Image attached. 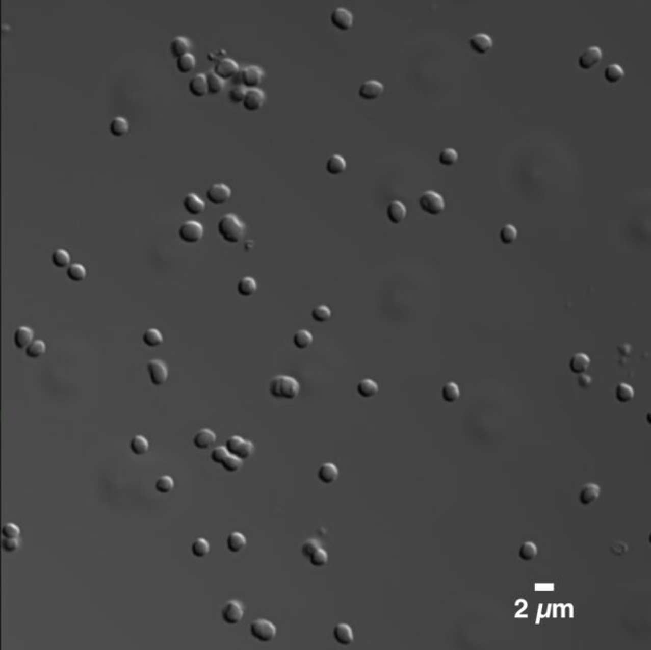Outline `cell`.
<instances>
[{"label":"cell","mask_w":651,"mask_h":650,"mask_svg":"<svg viewBox=\"0 0 651 650\" xmlns=\"http://www.w3.org/2000/svg\"><path fill=\"white\" fill-rule=\"evenodd\" d=\"M131 451L137 456H143L149 451V441L143 435H135L129 443Z\"/></svg>","instance_id":"e575fe53"},{"label":"cell","mask_w":651,"mask_h":650,"mask_svg":"<svg viewBox=\"0 0 651 650\" xmlns=\"http://www.w3.org/2000/svg\"><path fill=\"white\" fill-rule=\"evenodd\" d=\"M635 395L634 389L627 383H620L615 390V396L620 403H628L633 400Z\"/></svg>","instance_id":"f546056e"},{"label":"cell","mask_w":651,"mask_h":650,"mask_svg":"<svg viewBox=\"0 0 651 650\" xmlns=\"http://www.w3.org/2000/svg\"><path fill=\"white\" fill-rule=\"evenodd\" d=\"M518 236V231L516 227L512 224L504 225L500 230V240L503 244H511L513 243Z\"/></svg>","instance_id":"b9f144b4"},{"label":"cell","mask_w":651,"mask_h":650,"mask_svg":"<svg viewBox=\"0 0 651 650\" xmlns=\"http://www.w3.org/2000/svg\"><path fill=\"white\" fill-rule=\"evenodd\" d=\"M265 72L263 68L255 64H250L244 66L240 70V80L242 84L246 87L255 88L264 79Z\"/></svg>","instance_id":"ba28073f"},{"label":"cell","mask_w":651,"mask_h":650,"mask_svg":"<svg viewBox=\"0 0 651 650\" xmlns=\"http://www.w3.org/2000/svg\"><path fill=\"white\" fill-rule=\"evenodd\" d=\"M189 90L196 97H202L206 95L208 93L206 74L199 72L193 75L189 82Z\"/></svg>","instance_id":"d6986e66"},{"label":"cell","mask_w":651,"mask_h":650,"mask_svg":"<svg viewBox=\"0 0 651 650\" xmlns=\"http://www.w3.org/2000/svg\"><path fill=\"white\" fill-rule=\"evenodd\" d=\"M229 452L227 451V449L223 446H220L215 448L212 452H211V460L216 463V464H222L224 462V460L229 456Z\"/></svg>","instance_id":"9f6ffc18"},{"label":"cell","mask_w":651,"mask_h":650,"mask_svg":"<svg viewBox=\"0 0 651 650\" xmlns=\"http://www.w3.org/2000/svg\"><path fill=\"white\" fill-rule=\"evenodd\" d=\"M356 391L358 393L359 396H361L362 398H372L374 396H376L379 392V386L378 384L371 380V379H363L361 380L356 387Z\"/></svg>","instance_id":"484cf974"},{"label":"cell","mask_w":651,"mask_h":650,"mask_svg":"<svg viewBox=\"0 0 651 650\" xmlns=\"http://www.w3.org/2000/svg\"><path fill=\"white\" fill-rule=\"evenodd\" d=\"M326 169L328 173L332 175H338L346 169V161L341 155L334 154L328 158Z\"/></svg>","instance_id":"4316f807"},{"label":"cell","mask_w":651,"mask_h":650,"mask_svg":"<svg viewBox=\"0 0 651 650\" xmlns=\"http://www.w3.org/2000/svg\"><path fill=\"white\" fill-rule=\"evenodd\" d=\"M216 433L210 429H202L195 434L193 443L200 450L209 449L216 441Z\"/></svg>","instance_id":"44dd1931"},{"label":"cell","mask_w":651,"mask_h":650,"mask_svg":"<svg viewBox=\"0 0 651 650\" xmlns=\"http://www.w3.org/2000/svg\"><path fill=\"white\" fill-rule=\"evenodd\" d=\"M308 560H309V563H310L314 567L321 568V567H324V566H326V565H327L328 560H329V556H328V553H327L325 550H323L322 548H320L317 552H315V553H314V554H313V555L308 558Z\"/></svg>","instance_id":"c3c4849f"},{"label":"cell","mask_w":651,"mask_h":650,"mask_svg":"<svg viewBox=\"0 0 651 650\" xmlns=\"http://www.w3.org/2000/svg\"><path fill=\"white\" fill-rule=\"evenodd\" d=\"M243 441H244V439H243L241 436L233 435V436H230V437L226 440L225 448L227 449V451L229 452V454H231V455H236V454H237V452H238V450L240 449L241 445L243 444Z\"/></svg>","instance_id":"f5cc1de1"},{"label":"cell","mask_w":651,"mask_h":650,"mask_svg":"<svg viewBox=\"0 0 651 650\" xmlns=\"http://www.w3.org/2000/svg\"><path fill=\"white\" fill-rule=\"evenodd\" d=\"M577 383H578V386H579L580 388H582V389H588V388H590V387H591V385H592V379H591V377H590V376H588V375L581 374V375H579V377H578Z\"/></svg>","instance_id":"91938a15"},{"label":"cell","mask_w":651,"mask_h":650,"mask_svg":"<svg viewBox=\"0 0 651 650\" xmlns=\"http://www.w3.org/2000/svg\"><path fill=\"white\" fill-rule=\"evenodd\" d=\"M610 550H611V553L614 556L620 557V556L625 555L628 552V544L626 542H624V541H621V540H615V541H613L611 543Z\"/></svg>","instance_id":"6f0895ef"},{"label":"cell","mask_w":651,"mask_h":650,"mask_svg":"<svg viewBox=\"0 0 651 650\" xmlns=\"http://www.w3.org/2000/svg\"><path fill=\"white\" fill-rule=\"evenodd\" d=\"M469 45L475 52L483 54L491 48L492 39L486 33H476L470 37Z\"/></svg>","instance_id":"2e32d148"},{"label":"cell","mask_w":651,"mask_h":650,"mask_svg":"<svg viewBox=\"0 0 651 650\" xmlns=\"http://www.w3.org/2000/svg\"><path fill=\"white\" fill-rule=\"evenodd\" d=\"M458 160V153L455 149L445 148L439 152L438 162L444 166H452Z\"/></svg>","instance_id":"ee69618b"},{"label":"cell","mask_w":651,"mask_h":650,"mask_svg":"<svg viewBox=\"0 0 651 650\" xmlns=\"http://www.w3.org/2000/svg\"><path fill=\"white\" fill-rule=\"evenodd\" d=\"M338 475L339 470L337 466L330 462L324 463L318 471V478L325 484H331L335 482V480L338 478Z\"/></svg>","instance_id":"cb8c5ba5"},{"label":"cell","mask_w":651,"mask_h":650,"mask_svg":"<svg viewBox=\"0 0 651 650\" xmlns=\"http://www.w3.org/2000/svg\"><path fill=\"white\" fill-rule=\"evenodd\" d=\"M321 548V543L319 540L310 538L307 539L303 542L302 547H301V554L303 557L305 558H309L315 552H317L319 549Z\"/></svg>","instance_id":"f907efd6"},{"label":"cell","mask_w":651,"mask_h":650,"mask_svg":"<svg viewBox=\"0 0 651 650\" xmlns=\"http://www.w3.org/2000/svg\"><path fill=\"white\" fill-rule=\"evenodd\" d=\"M66 275L73 282H82L87 276V270L82 264H70L66 269Z\"/></svg>","instance_id":"f35d334b"},{"label":"cell","mask_w":651,"mask_h":650,"mask_svg":"<svg viewBox=\"0 0 651 650\" xmlns=\"http://www.w3.org/2000/svg\"><path fill=\"white\" fill-rule=\"evenodd\" d=\"M183 205L185 210L191 214V215H199L202 212H204L205 210V203L204 201L196 194H188L184 201H183Z\"/></svg>","instance_id":"ffe728a7"},{"label":"cell","mask_w":651,"mask_h":650,"mask_svg":"<svg viewBox=\"0 0 651 650\" xmlns=\"http://www.w3.org/2000/svg\"><path fill=\"white\" fill-rule=\"evenodd\" d=\"M292 341H293V345L297 349L303 350L308 348L311 345L314 338H313V335L307 330H299L294 334Z\"/></svg>","instance_id":"d6a6232c"},{"label":"cell","mask_w":651,"mask_h":650,"mask_svg":"<svg viewBox=\"0 0 651 650\" xmlns=\"http://www.w3.org/2000/svg\"><path fill=\"white\" fill-rule=\"evenodd\" d=\"M332 317L331 309L326 305H319L311 311V318L318 323H325Z\"/></svg>","instance_id":"7dc6e473"},{"label":"cell","mask_w":651,"mask_h":650,"mask_svg":"<svg viewBox=\"0 0 651 650\" xmlns=\"http://www.w3.org/2000/svg\"><path fill=\"white\" fill-rule=\"evenodd\" d=\"M210 552V543L205 538H198L192 543V553L197 558H204Z\"/></svg>","instance_id":"f6af8a7d"},{"label":"cell","mask_w":651,"mask_h":650,"mask_svg":"<svg viewBox=\"0 0 651 650\" xmlns=\"http://www.w3.org/2000/svg\"><path fill=\"white\" fill-rule=\"evenodd\" d=\"M249 631H250V635L261 641V642H270L272 641L276 634H277V629L275 627V625L265 619H257L253 622H251L250 626H249Z\"/></svg>","instance_id":"277c9868"},{"label":"cell","mask_w":651,"mask_h":650,"mask_svg":"<svg viewBox=\"0 0 651 650\" xmlns=\"http://www.w3.org/2000/svg\"><path fill=\"white\" fill-rule=\"evenodd\" d=\"M421 209L430 215H438L445 210L444 198L434 191L425 192L419 199Z\"/></svg>","instance_id":"3957f363"},{"label":"cell","mask_w":651,"mask_h":650,"mask_svg":"<svg viewBox=\"0 0 651 650\" xmlns=\"http://www.w3.org/2000/svg\"><path fill=\"white\" fill-rule=\"evenodd\" d=\"M208 201L213 205H223L231 197V190L225 184H214L206 193Z\"/></svg>","instance_id":"30bf717a"},{"label":"cell","mask_w":651,"mask_h":650,"mask_svg":"<svg viewBox=\"0 0 651 650\" xmlns=\"http://www.w3.org/2000/svg\"><path fill=\"white\" fill-rule=\"evenodd\" d=\"M387 217L389 219V221L393 224H399L401 223L404 218L406 217V207L404 206L403 203H401L400 201H392L389 203V205L387 206Z\"/></svg>","instance_id":"7402d4cb"},{"label":"cell","mask_w":651,"mask_h":650,"mask_svg":"<svg viewBox=\"0 0 651 650\" xmlns=\"http://www.w3.org/2000/svg\"><path fill=\"white\" fill-rule=\"evenodd\" d=\"M538 553V549L537 547L531 542V541H526L524 543H522V545L519 549V558L524 561V562H530L533 559H535V557L537 556Z\"/></svg>","instance_id":"ab89813d"},{"label":"cell","mask_w":651,"mask_h":650,"mask_svg":"<svg viewBox=\"0 0 651 650\" xmlns=\"http://www.w3.org/2000/svg\"><path fill=\"white\" fill-rule=\"evenodd\" d=\"M333 637L337 643L343 646L350 645L354 640V635L351 627L345 623H340L335 626L333 630Z\"/></svg>","instance_id":"ac0fdd59"},{"label":"cell","mask_w":651,"mask_h":650,"mask_svg":"<svg viewBox=\"0 0 651 650\" xmlns=\"http://www.w3.org/2000/svg\"><path fill=\"white\" fill-rule=\"evenodd\" d=\"M169 48L172 55L177 58L186 53H189L190 49L192 48V42L188 37L176 36L171 40Z\"/></svg>","instance_id":"d4e9b609"},{"label":"cell","mask_w":651,"mask_h":650,"mask_svg":"<svg viewBox=\"0 0 651 650\" xmlns=\"http://www.w3.org/2000/svg\"><path fill=\"white\" fill-rule=\"evenodd\" d=\"M52 263L56 268L59 269H63V268H67L70 265V255L68 253V251H66L65 249L59 248L56 249L51 256Z\"/></svg>","instance_id":"7bdbcfd3"},{"label":"cell","mask_w":651,"mask_h":650,"mask_svg":"<svg viewBox=\"0 0 651 650\" xmlns=\"http://www.w3.org/2000/svg\"><path fill=\"white\" fill-rule=\"evenodd\" d=\"M242 461L243 460H241L239 457L230 454L221 465L227 472H236L241 468L243 463Z\"/></svg>","instance_id":"681fc988"},{"label":"cell","mask_w":651,"mask_h":650,"mask_svg":"<svg viewBox=\"0 0 651 650\" xmlns=\"http://www.w3.org/2000/svg\"><path fill=\"white\" fill-rule=\"evenodd\" d=\"M603 58V50L595 45L587 47L578 57V64L581 68L588 69L597 64Z\"/></svg>","instance_id":"9c48e42d"},{"label":"cell","mask_w":651,"mask_h":650,"mask_svg":"<svg viewBox=\"0 0 651 650\" xmlns=\"http://www.w3.org/2000/svg\"><path fill=\"white\" fill-rule=\"evenodd\" d=\"M384 91V85L378 80H368L363 82L359 89L358 95L366 100H374L382 95Z\"/></svg>","instance_id":"4fadbf2b"},{"label":"cell","mask_w":651,"mask_h":650,"mask_svg":"<svg viewBox=\"0 0 651 650\" xmlns=\"http://www.w3.org/2000/svg\"><path fill=\"white\" fill-rule=\"evenodd\" d=\"M25 355L29 358H39L46 352V344L42 340H34L25 349Z\"/></svg>","instance_id":"60d3db41"},{"label":"cell","mask_w":651,"mask_h":650,"mask_svg":"<svg viewBox=\"0 0 651 650\" xmlns=\"http://www.w3.org/2000/svg\"><path fill=\"white\" fill-rule=\"evenodd\" d=\"M34 341V331L27 326L18 327L13 334V343L18 349H25Z\"/></svg>","instance_id":"e0dca14e"},{"label":"cell","mask_w":651,"mask_h":650,"mask_svg":"<svg viewBox=\"0 0 651 650\" xmlns=\"http://www.w3.org/2000/svg\"><path fill=\"white\" fill-rule=\"evenodd\" d=\"M226 544H227V549L229 550V552L233 553V554H237L239 552H241L245 545H246V538L245 536L240 533V532H232L228 535L227 540H226Z\"/></svg>","instance_id":"83f0119b"},{"label":"cell","mask_w":651,"mask_h":650,"mask_svg":"<svg viewBox=\"0 0 651 650\" xmlns=\"http://www.w3.org/2000/svg\"><path fill=\"white\" fill-rule=\"evenodd\" d=\"M143 342L148 347H158L163 343V335L158 329L150 328L143 334Z\"/></svg>","instance_id":"1f68e13d"},{"label":"cell","mask_w":651,"mask_h":650,"mask_svg":"<svg viewBox=\"0 0 651 650\" xmlns=\"http://www.w3.org/2000/svg\"><path fill=\"white\" fill-rule=\"evenodd\" d=\"M257 284L251 277H243L237 284V292L243 297H249L256 291Z\"/></svg>","instance_id":"f1b7e54d"},{"label":"cell","mask_w":651,"mask_h":650,"mask_svg":"<svg viewBox=\"0 0 651 650\" xmlns=\"http://www.w3.org/2000/svg\"><path fill=\"white\" fill-rule=\"evenodd\" d=\"M147 372L154 386H162L168 380V368L161 359H152L147 363Z\"/></svg>","instance_id":"8992f818"},{"label":"cell","mask_w":651,"mask_h":650,"mask_svg":"<svg viewBox=\"0 0 651 650\" xmlns=\"http://www.w3.org/2000/svg\"><path fill=\"white\" fill-rule=\"evenodd\" d=\"M207 76V85H208V93L218 94L220 93L225 86L224 80L220 77L214 72V70H210L206 74Z\"/></svg>","instance_id":"74e56055"},{"label":"cell","mask_w":651,"mask_h":650,"mask_svg":"<svg viewBox=\"0 0 651 650\" xmlns=\"http://www.w3.org/2000/svg\"><path fill=\"white\" fill-rule=\"evenodd\" d=\"M605 79L610 83L619 82L624 75V69L619 63H610L604 70Z\"/></svg>","instance_id":"d590c367"},{"label":"cell","mask_w":651,"mask_h":650,"mask_svg":"<svg viewBox=\"0 0 651 650\" xmlns=\"http://www.w3.org/2000/svg\"><path fill=\"white\" fill-rule=\"evenodd\" d=\"M219 235L228 243H237L244 235L245 226L234 214H226L217 224Z\"/></svg>","instance_id":"6da1fadb"},{"label":"cell","mask_w":651,"mask_h":650,"mask_svg":"<svg viewBox=\"0 0 651 650\" xmlns=\"http://www.w3.org/2000/svg\"><path fill=\"white\" fill-rule=\"evenodd\" d=\"M238 71V63L230 57H223L219 59L214 65V72L223 80L234 76Z\"/></svg>","instance_id":"5bb4252c"},{"label":"cell","mask_w":651,"mask_h":650,"mask_svg":"<svg viewBox=\"0 0 651 650\" xmlns=\"http://www.w3.org/2000/svg\"><path fill=\"white\" fill-rule=\"evenodd\" d=\"M1 534L4 538H18L20 534V529L14 523H5L2 526Z\"/></svg>","instance_id":"db71d44e"},{"label":"cell","mask_w":651,"mask_h":650,"mask_svg":"<svg viewBox=\"0 0 651 650\" xmlns=\"http://www.w3.org/2000/svg\"><path fill=\"white\" fill-rule=\"evenodd\" d=\"M1 543H2V550L5 553H8V554L14 553L19 547L18 538H4L3 537Z\"/></svg>","instance_id":"680465c9"},{"label":"cell","mask_w":651,"mask_h":650,"mask_svg":"<svg viewBox=\"0 0 651 650\" xmlns=\"http://www.w3.org/2000/svg\"><path fill=\"white\" fill-rule=\"evenodd\" d=\"M330 17L332 23L340 30H348L353 23L352 12L344 6L335 7L331 12Z\"/></svg>","instance_id":"7c38bea8"},{"label":"cell","mask_w":651,"mask_h":650,"mask_svg":"<svg viewBox=\"0 0 651 650\" xmlns=\"http://www.w3.org/2000/svg\"><path fill=\"white\" fill-rule=\"evenodd\" d=\"M155 488L160 493H169L174 488V480L171 476L163 475L157 479Z\"/></svg>","instance_id":"bcb514c9"},{"label":"cell","mask_w":651,"mask_h":650,"mask_svg":"<svg viewBox=\"0 0 651 650\" xmlns=\"http://www.w3.org/2000/svg\"><path fill=\"white\" fill-rule=\"evenodd\" d=\"M179 238L186 243H197L204 235V227L198 221H187L178 229Z\"/></svg>","instance_id":"5b68a950"},{"label":"cell","mask_w":651,"mask_h":650,"mask_svg":"<svg viewBox=\"0 0 651 650\" xmlns=\"http://www.w3.org/2000/svg\"><path fill=\"white\" fill-rule=\"evenodd\" d=\"M270 394L276 399L292 400L297 397L300 391L299 383L289 376L275 377L269 386Z\"/></svg>","instance_id":"7a4b0ae2"},{"label":"cell","mask_w":651,"mask_h":650,"mask_svg":"<svg viewBox=\"0 0 651 650\" xmlns=\"http://www.w3.org/2000/svg\"><path fill=\"white\" fill-rule=\"evenodd\" d=\"M601 495V487L592 482L584 484L578 495L579 502L582 506H589L597 501Z\"/></svg>","instance_id":"9a60e30c"},{"label":"cell","mask_w":651,"mask_h":650,"mask_svg":"<svg viewBox=\"0 0 651 650\" xmlns=\"http://www.w3.org/2000/svg\"><path fill=\"white\" fill-rule=\"evenodd\" d=\"M253 451H254L253 444L251 441H249V440H245L244 439L243 444L241 445L240 449L238 450V452H237V454L235 456L239 457L241 460H246L252 455Z\"/></svg>","instance_id":"11a10c76"},{"label":"cell","mask_w":651,"mask_h":650,"mask_svg":"<svg viewBox=\"0 0 651 650\" xmlns=\"http://www.w3.org/2000/svg\"><path fill=\"white\" fill-rule=\"evenodd\" d=\"M243 614H244L243 605L236 600H232L226 603L221 611L222 620L228 625L238 624L242 620Z\"/></svg>","instance_id":"52a82bcc"},{"label":"cell","mask_w":651,"mask_h":650,"mask_svg":"<svg viewBox=\"0 0 651 650\" xmlns=\"http://www.w3.org/2000/svg\"><path fill=\"white\" fill-rule=\"evenodd\" d=\"M590 366V358L587 354L579 352L574 354L569 361L570 371L575 375L584 374Z\"/></svg>","instance_id":"603a6c76"},{"label":"cell","mask_w":651,"mask_h":650,"mask_svg":"<svg viewBox=\"0 0 651 650\" xmlns=\"http://www.w3.org/2000/svg\"><path fill=\"white\" fill-rule=\"evenodd\" d=\"M196 66V57L192 53H186L176 58V67L180 72L187 73L194 69Z\"/></svg>","instance_id":"8d00e7d4"},{"label":"cell","mask_w":651,"mask_h":650,"mask_svg":"<svg viewBox=\"0 0 651 650\" xmlns=\"http://www.w3.org/2000/svg\"><path fill=\"white\" fill-rule=\"evenodd\" d=\"M109 131L114 137H121L128 131V122L122 116H115L109 122Z\"/></svg>","instance_id":"4dcf8cb0"},{"label":"cell","mask_w":651,"mask_h":650,"mask_svg":"<svg viewBox=\"0 0 651 650\" xmlns=\"http://www.w3.org/2000/svg\"><path fill=\"white\" fill-rule=\"evenodd\" d=\"M441 398L447 403H454L460 396V389L454 382L445 384L441 388Z\"/></svg>","instance_id":"836d02e7"},{"label":"cell","mask_w":651,"mask_h":650,"mask_svg":"<svg viewBox=\"0 0 651 650\" xmlns=\"http://www.w3.org/2000/svg\"><path fill=\"white\" fill-rule=\"evenodd\" d=\"M266 100L265 92L259 88H250L246 90L242 101L243 107L248 111L258 110Z\"/></svg>","instance_id":"8fae6325"},{"label":"cell","mask_w":651,"mask_h":650,"mask_svg":"<svg viewBox=\"0 0 651 650\" xmlns=\"http://www.w3.org/2000/svg\"><path fill=\"white\" fill-rule=\"evenodd\" d=\"M245 88L243 86L237 85L232 87L229 92H228V98L231 102L233 103H240L243 101V98L245 96Z\"/></svg>","instance_id":"816d5d0a"}]
</instances>
